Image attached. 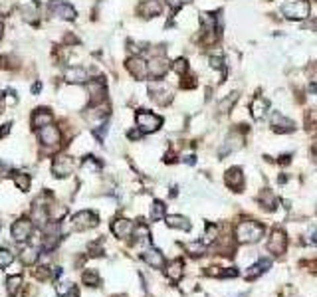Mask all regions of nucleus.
Here are the masks:
<instances>
[{
	"instance_id": "nucleus-13",
	"label": "nucleus",
	"mask_w": 317,
	"mask_h": 297,
	"mask_svg": "<svg viewBox=\"0 0 317 297\" xmlns=\"http://www.w3.org/2000/svg\"><path fill=\"white\" fill-rule=\"evenodd\" d=\"M133 228H135V224H133L131 220H127V218H117V220L111 222V232H113L117 238H127V236H131V234H133Z\"/></svg>"
},
{
	"instance_id": "nucleus-41",
	"label": "nucleus",
	"mask_w": 317,
	"mask_h": 297,
	"mask_svg": "<svg viewBox=\"0 0 317 297\" xmlns=\"http://www.w3.org/2000/svg\"><path fill=\"white\" fill-rule=\"evenodd\" d=\"M180 86H182V88H186V90H190V88H194V86H196V82H194V78H186V82L182 80V82H180Z\"/></svg>"
},
{
	"instance_id": "nucleus-31",
	"label": "nucleus",
	"mask_w": 317,
	"mask_h": 297,
	"mask_svg": "<svg viewBox=\"0 0 317 297\" xmlns=\"http://www.w3.org/2000/svg\"><path fill=\"white\" fill-rule=\"evenodd\" d=\"M164 212H166V206L160 200H155L153 206H151V220H162Z\"/></svg>"
},
{
	"instance_id": "nucleus-11",
	"label": "nucleus",
	"mask_w": 317,
	"mask_h": 297,
	"mask_svg": "<svg viewBox=\"0 0 317 297\" xmlns=\"http://www.w3.org/2000/svg\"><path fill=\"white\" fill-rule=\"evenodd\" d=\"M147 68H149V76L158 80V78H162V76L168 72L170 62H168L164 56H153V58L147 62Z\"/></svg>"
},
{
	"instance_id": "nucleus-26",
	"label": "nucleus",
	"mask_w": 317,
	"mask_h": 297,
	"mask_svg": "<svg viewBox=\"0 0 317 297\" xmlns=\"http://www.w3.org/2000/svg\"><path fill=\"white\" fill-rule=\"evenodd\" d=\"M166 278L172 282H178L182 278V262L180 260H174L172 264L166 266Z\"/></svg>"
},
{
	"instance_id": "nucleus-40",
	"label": "nucleus",
	"mask_w": 317,
	"mask_h": 297,
	"mask_svg": "<svg viewBox=\"0 0 317 297\" xmlns=\"http://www.w3.org/2000/svg\"><path fill=\"white\" fill-rule=\"evenodd\" d=\"M90 254H92V256H102V248H100V242H94V244L90 246Z\"/></svg>"
},
{
	"instance_id": "nucleus-18",
	"label": "nucleus",
	"mask_w": 317,
	"mask_h": 297,
	"mask_svg": "<svg viewBox=\"0 0 317 297\" xmlns=\"http://www.w3.org/2000/svg\"><path fill=\"white\" fill-rule=\"evenodd\" d=\"M68 84H86L88 82V72L84 68H68L64 74Z\"/></svg>"
},
{
	"instance_id": "nucleus-3",
	"label": "nucleus",
	"mask_w": 317,
	"mask_h": 297,
	"mask_svg": "<svg viewBox=\"0 0 317 297\" xmlns=\"http://www.w3.org/2000/svg\"><path fill=\"white\" fill-rule=\"evenodd\" d=\"M135 121H137V127L141 133H155L162 125V119L153 111H139L135 115Z\"/></svg>"
},
{
	"instance_id": "nucleus-16",
	"label": "nucleus",
	"mask_w": 317,
	"mask_h": 297,
	"mask_svg": "<svg viewBox=\"0 0 317 297\" xmlns=\"http://www.w3.org/2000/svg\"><path fill=\"white\" fill-rule=\"evenodd\" d=\"M162 12V4L158 0H143L139 4V14L143 18H153V16H158Z\"/></svg>"
},
{
	"instance_id": "nucleus-6",
	"label": "nucleus",
	"mask_w": 317,
	"mask_h": 297,
	"mask_svg": "<svg viewBox=\"0 0 317 297\" xmlns=\"http://www.w3.org/2000/svg\"><path fill=\"white\" fill-rule=\"evenodd\" d=\"M100 222L98 214L92 212V210H84V212H78L74 218H72V224L76 230H90V228H96Z\"/></svg>"
},
{
	"instance_id": "nucleus-23",
	"label": "nucleus",
	"mask_w": 317,
	"mask_h": 297,
	"mask_svg": "<svg viewBox=\"0 0 317 297\" xmlns=\"http://www.w3.org/2000/svg\"><path fill=\"white\" fill-rule=\"evenodd\" d=\"M164 220H166V226H168V228H176V230H184V232L190 230V222H188L184 216L172 214V216H166Z\"/></svg>"
},
{
	"instance_id": "nucleus-25",
	"label": "nucleus",
	"mask_w": 317,
	"mask_h": 297,
	"mask_svg": "<svg viewBox=\"0 0 317 297\" xmlns=\"http://www.w3.org/2000/svg\"><path fill=\"white\" fill-rule=\"evenodd\" d=\"M133 238H135L137 244H149V238H151L149 228H147L145 224H137V226L133 228Z\"/></svg>"
},
{
	"instance_id": "nucleus-33",
	"label": "nucleus",
	"mask_w": 317,
	"mask_h": 297,
	"mask_svg": "<svg viewBox=\"0 0 317 297\" xmlns=\"http://www.w3.org/2000/svg\"><path fill=\"white\" fill-rule=\"evenodd\" d=\"M12 262H14V254L8 248H0V270L8 268Z\"/></svg>"
},
{
	"instance_id": "nucleus-20",
	"label": "nucleus",
	"mask_w": 317,
	"mask_h": 297,
	"mask_svg": "<svg viewBox=\"0 0 317 297\" xmlns=\"http://www.w3.org/2000/svg\"><path fill=\"white\" fill-rule=\"evenodd\" d=\"M266 111H268V99L260 98V96L252 99V103H250V113H252L254 119H262L266 115Z\"/></svg>"
},
{
	"instance_id": "nucleus-5",
	"label": "nucleus",
	"mask_w": 317,
	"mask_h": 297,
	"mask_svg": "<svg viewBox=\"0 0 317 297\" xmlns=\"http://www.w3.org/2000/svg\"><path fill=\"white\" fill-rule=\"evenodd\" d=\"M32 230H34V222L30 218H20L12 224L10 232H12V238L16 242H26L30 236H32Z\"/></svg>"
},
{
	"instance_id": "nucleus-4",
	"label": "nucleus",
	"mask_w": 317,
	"mask_h": 297,
	"mask_svg": "<svg viewBox=\"0 0 317 297\" xmlns=\"http://www.w3.org/2000/svg\"><path fill=\"white\" fill-rule=\"evenodd\" d=\"M38 137H40V143H42L44 147L58 148L60 147V143H62V133H60L58 127H54L52 123L40 127V129H38Z\"/></svg>"
},
{
	"instance_id": "nucleus-12",
	"label": "nucleus",
	"mask_w": 317,
	"mask_h": 297,
	"mask_svg": "<svg viewBox=\"0 0 317 297\" xmlns=\"http://www.w3.org/2000/svg\"><path fill=\"white\" fill-rule=\"evenodd\" d=\"M50 14L64 18V20H74L76 18V10L72 4H68L66 0H52L50 2Z\"/></svg>"
},
{
	"instance_id": "nucleus-36",
	"label": "nucleus",
	"mask_w": 317,
	"mask_h": 297,
	"mask_svg": "<svg viewBox=\"0 0 317 297\" xmlns=\"http://www.w3.org/2000/svg\"><path fill=\"white\" fill-rule=\"evenodd\" d=\"M308 78H310L312 88H317V64H312V66L308 68Z\"/></svg>"
},
{
	"instance_id": "nucleus-7",
	"label": "nucleus",
	"mask_w": 317,
	"mask_h": 297,
	"mask_svg": "<svg viewBox=\"0 0 317 297\" xmlns=\"http://www.w3.org/2000/svg\"><path fill=\"white\" fill-rule=\"evenodd\" d=\"M266 248H268V252H272V254H276V256L284 254V252H286V248H288V238H286L284 230L276 228V230L270 234V240H268Z\"/></svg>"
},
{
	"instance_id": "nucleus-30",
	"label": "nucleus",
	"mask_w": 317,
	"mask_h": 297,
	"mask_svg": "<svg viewBox=\"0 0 317 297\" xmlns=\"http://www.w3.org/2000/svg\"><path fill=\"white\" fill-rule=\"evenodd\" d=\"M30 174H26V172H16L14 174V184L22 190V192H28L30 190Z\"/></svg>"
},
{
	"instance_id": "nucleus-1",
	"label": "nucleus",
	"mask_w": 317,
	"mask_h": 297,
	"mask_svg": "<svg viewBox=\"0 0 317 297\" xmlns=\"http://www.w3.org/2000/svg\"><path fill=\"white\" fill-rule=\"evenodd\" d=\"M262 236H264V226L258 224V222H252V220L240 222L238 228H236V240L242 242V244H254Z\"/></svg>"
},
{
	"instance_id": "nucleus-10",
	"label": "nucleus",
	"mask_w": 317,
	"mask_h": 297,
	"mask_svg": "<svg viewBox=\"0 0 317 297\" xmlns=\"http://www.w3.org/2000/svg\"><path fill=\"white\" fill-rule=\"evenodd\" d=\"M88 92H90V105L92 107H96V105H100V103H104L106 101V84H104V80H92L90 84H88Z\"/></svg>"
},
{
	"instance_id": "nucleus-46",
	"label": "nucleus",
	"mask_w": 317,
	"mask_h": 297,
	"mask_svg": "<svg viewBox=\"0 0 317 297\" xmlns=\"http://www.w3.org/2000/svg\"><path fill=\"white\" fill-rule=\"evenodd\" d=\"M2 32H4V26H2V22H0V38H2Z\"/></svg>"
},
{
	"instance_id": "nucleus-21",
	"label": "nucleus",
	"mask_w": 317,
	"mask_h": 297,
	"mask_svg": "<svg viewBox=\"0 0 317 297\" xmlns=\"http://www.w3.org/2000/svg\"><path fill=\"white\" fill-rule=\"evenodd\" d=\"M270 266H272V262H270L268 258H266V260L264 258H262V260H258V262H256V264H254L248 272H246V278H248V280H256V278H260L264 272H268V268H270Z\"/></svg>"
},
{
	"instance_id": "nucleus-39",
	"label": "nucleus",
	"mask_w": 317,
	"mask_h": 297,
	"mask_svg": "<svg viewBox=\"0 0 317 297\" xmlns=\"http://www.w3.org/2000/svg\"><path fill=\"white\" fill-rule=\"evenodd\" d=\"M166 2H168L170 8H180V6H184V4L190 2V0H166Z\"/></svg>"
},
{
	"instance_id": "nucleus-28",
	"label": "nucleus",
	"mask_w": 317,
	"mask_h": 297,
	"mask_svg": "<svg viewBox=\"0 0 317 297\" xmlns=\"http://www.w3.org/2000/svg\"><path fill=\"white\" fill-rule=\"evenodd\" d=\"M20 288H22V278L20 276H10L8 280H6V292H8V296L14 297L18 292H20Z\"/></svg>"
},
{
	"instance_id": "nucleus-17",
	"label": "nucleus",
	"mask_w": 317,
	"mask_h": 297,
	"mask_svg": "<svg viewBox=\"0 0 317 297\" xmlns=\"http://www.w3.org/2000/svg\"><path fill=\"white\" fill-rule=\"evenodd\" d=\"M143 260L147 262V266H151V268H155V270H160V268L164 266V256L158 252L157 248H147V250L143 252Z\"/></svg>"
},
{
	"instance_id": "nucleus-47",
	"label": "nucleus",
	"mask_w": 317,
	"mask_h": 297,
	"mask_svg": "<svg viewBox=\"0 0 317 297\" xmlns=\"http://www.w3.org/2000/svg\"><path fill=\"white\" fill-rule=\"evenodd\" d=\"M2 170H4V164H2V162H0V172H2Z\"/></svg>"
},
{
	"instance_id": "nucleus-42",
	"label": "nucleus",
	"mask_w": 317,
	"mask_h": 297,
	"mask_svg": "<svg viewBox=\"0 0 317 297\" xmlns=\"http://www.w3.org/2000/svg\"><path fill=\"white\" fill-rule=\"evenodd\" d=\"M40 92H42V84H34V86H32V94L36 96V94H40Z\"/></svg>"
},
{
	"instance_id": "nucleus-24",
	"label": "nucleus",
	"mask_w": 317,
	"mask_h": 297,
	"mask_svg": "<svg viewBox=\"0 0 317 297\" xmlns=\"http://www.w3.org/2000/svg\"><path fill=\"white\" fill-rule=\"evenodd\" d=\"M40 250L36 246H30V248H24L22 250V254H20V260H22V264H26V266H34L36 262H38V258H40V254H38Z\"/></svg>"
},
{
	"instance_id": "nucleus-43",
	"label": "nucleus",
	"mask_w": 317,
	"mask_h": 297,
	"mask_svg": "<svg viewBox=\"0 0 317 297\" xmlns=\"http://www.w3.org/2000/svg\"><path fill=\"white\" fill-rule=\"evenodd\" d=\"M141 137V131L137 129V131H129V139H139Z\"/></svg>"
},
{
	"instance_id": "nucleus-34",
	"label": "nucleus",
	"mask_w": 317,
	"mask_h": 297,
	"mask_svg": "<svg viewBox=\"0 0 317 297\" xmlns=\"http://www.w3.org/2000/svg\"><path fill=\"white\" fill-rule=\"evenodd\" d=\"M216 236H218V228H216L214 224H208V226H206L204 240H202V246H208V244H212V242L216 240Z\"/></svg>"
},
{
	"instance_id": "nucleus-45",
	"label": "nucleus",
	"mask_w": 317,
	"mask_h": 297,
	"mask_svg": "<svg viewBox=\"0 0 317 297\" xmlns=\"http://www.w3.org/2000/svg\"><path fill=\"white\" fill-rule=\"evenodd\" d=\"M2 111H4V98L0 96V113H2Z\"/></svg>"
},
{
	"instance_id": "nucleus-14",
	"label": "nucleus",
	"mask_w": 317,
	"mask_h": 297,
	"mask_svg": "<svg viewBox=\"0 0 317 297\" xmlns=\"http://www.w3.org/2000/svg\"><path fill=\"white\" fill-rule=\"evenodd\" d=\"M272 127H274L276 133H292V131H296V123L292 119L280 115V113L272 115Z\"/></svg>"
},
{
	"instance_id": "nucleus-44",
	"label": "nucleus",
	"mask_w": 317,
	"mask_h": 297,
	"mask_svg": "<svg viewBox=\"0 0 317 297\" xmlns=\"http://www.w3.org/2000/svg\"><path fill=\"white\" fill-rule=\"evenodd\" d=\"M8 131H10V125H2V127H0V137H4Z\"/></svg>"
},
{
	"instance_id": "nucleus-37",
	"label": "nucleus",
	"mask_w": 317,
	"mask_h": 297,
	"mask_svg": "<svg viewBox=\"0 0 317 297\" xmlns=\"http://www.w3.org/2000/svg\"><path fill=\"white\" fill-rule=\"evenodd\" d=\"M208 62H210V68L224 72V62H222V58H220V56H218V58H216V56H210V60H208Z\"/></svg>"
},
{
	"instance_id": "nucleus-38",
	"label": "nucleus",
	"mask_w": 317,
	"mask_h": 297,
	"mask_svg": "<svg viewBox=\"0 0 317 297\" xmlns=\"http://www.w3.org/2000/svg\"><path fill=\"white\" fill-rule=\"evenodd\" d=\"M234 101H236V96H230L226 101H222V103H220V111H228V107H230Z\"/></svg>"
},
{
	"instance_id": "nucleus-8",
	"label": "nucleus",
	"mask_w": 317,
	"mask_h": 297,
	"mask_svg": "<svg viewBox=\"0 0 317 297\" xmlns=\"http://www.w3.org/2000/svg\"><path fill=\"white\" fill-rule=\"evenodd\" d=\"M127 70L129 74L135 78V80H145L149 76V68H147V62L141 58V56H131L127 60Z\"/></svg>"
},
{
	"instance_id": "nucleus-9",
	"label": "nucleus",
	"mask_w": 317,
	"mask_h": 297,
	"mask_svg": "<svg viewBox=\"0 0 317 297\" xmlns=\"http://www.w3.org/2000/svg\"><path fill=\"white\" fill-rule=\"evenodd\" d=\"M74 166H76V164H74V160H72L70 156H66V154H58V156L54 158V162H52L54 176H58V178H64V176L72 174Z\"/></svg>"
},
{
	"instance_id": "nucleus-2",
	"label": "nucleus",
	"mask_w": 317,
	"mask_h": 297,
	"mask_svg": "<svg viewBox=\"0 0 317 297\" xmlns=\"http://www.w3.org/2000/svg\"><path fill=\"white\" fill-rule=\"evenodd\" d=\"M312 12V4L308 0H288L282 6V14L288 20H306Z\"/></svg>"
},
{
	"instance_id": "nucleus-22",
	"label": "nucleus",
	"mask_w": 317,
	"mask_h": 297,
	"mask_svg": "<svg viewBox=\"0 0 317 297\" xmlns=\"http://www.w3.org/2000/svg\"><path fill=\"white\" fill-rule=\"evenodd\" d=\"M226 184L230 186V188H242V184H244V174H242V170L240 168H230L228 172H226Z\"/></svg>"
},
{
	"instance_id": "nucleus-35",
	"label": "nucleus",
	"mask_w": 317,
	"mask_h": 297,
	"mask_svg": "<svg viewBox=\"0 0 317 297\" xmlns=\"http://www.w3.org/2000/svg\"><path fill=\"white\" fill-rule=\"evenodd\" d=\"M170 68H172V70H174L178 76H184V74L188 72V62H186L184 58H180V60H176V62H174Z\"/></svg>"
},
{
	"instance_id": "nucleus-19",
	"label": "nucleus",
	"mask_w": 317,
	"mask_h": 297,
	"mask_svg": "<svg viewBox=\"0 0 317 297\" xmlns=\"http://www.w3.org/2000/svg\"><path fill=\"white\" fill-rule=\"evenodd\" d=\"M52 123V113L48 111V109H36L34 111V115H32V127L34 129H40V127H44V125H50Z\"/></svg>"
},
{
	"instance_id": "nucleus-15",
	"label": "nucleus",
	"mask_w": 317,
	"mask_h": 297,
	"mask_svg": "<svg viewBox=\"0 0 317 297\" xmlns=\"http://www.w3.org/2000/svg\"><path fill=\"white\" fill-rule=\"evenodd\" d=\"M149 92H151V98L157 101L158 105H166L170 99H172V94H170V90L166 88V86H162V84H151L149 86Z\"/></svg>"
},
{
	"instance_id": "nucleus-29",
	"label": "nucleus",
	"mask_w": 317,
	"mask_h": 297,
	"mask_svg": "<svg viewBox=\"0 0 317 297\" xmlns=\"http://www.w3.org/2000/svg\"><path fill=\"white\" fill-rule=\"evenodd\" d=\"M56 292L60 297H80V290L74 284H60L56 288Z\"/></svg>"
},
{
	"instance_id": "nucleus-27",
	"label": "nucleus",
	"mask_w": 317,
	"mask_h": 297,
	"mask_svg": "<svg viewBox=\"0 0 317 297\" xmlns=\"http://www.w3.org/2000/svg\"><path fill=\"white\" fill-rule=\"evenodd\" d=\"M82 282H84V286H88V288H98V286L102 284L100 274H98L96 270H86V272L82 274Z\"/></svg>"
},
{
	"instance_id": "nucleus-32",
	"label": "nucleus",
	"mask_w": 317,
	"mask_h": 297,
	"mask_svg": "<svg viewBox=\"0 0 317 297\" xmlns=\"http://www.w3.org/2000/svg\"><path fill=\"white\" fill-rule=\"evenodd\" d=\"M20 12H22V18H24L26 22H36V20H38V10H36V6H34V4H30V6H22V8H20Z\"/></svg>"
}]
</instances>
